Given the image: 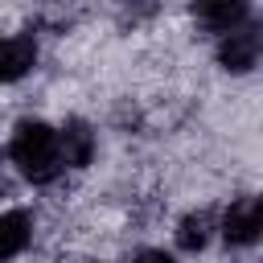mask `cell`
I'll list each match as a JSON object with an SVG mask.
<instances>
[{
  "mask_svg": "<svg viewBox=\"0 0 263 263\" xmlns=\"http://www.w3.org/2000/svg\"><path fill=\"white\" fill-rule=\"evenodd\" d=\"M214 62L226 74H251L263 62V21H242L226 37L214 41Z\"/></svg>",
  "mask_w": 263,
  "mask_h": 263,
  "instance_id": "cell-3",
  "label": "cell"
},
{
  "mask_svg": "<svg viewBox=\"0 0 263 263\" xmlns=\"http://www.w3.org/2000/svg\"><path fill=\"white\" fill-rule=\"evenodd\" d=\"M37 58H41V49H37L33 33H8V37H0V86H12L21 78H29L37 70Z\"/></svg>",
  "mask_w": 263,
  "mask_h": 263,
  "instance_id": "cell-6",
  "label": "cell"
},
{
  "mask_svg": "<svg viewBox=\"0 0 263 263\" xmlns=\"http://www.w3.org/2000/svg\"><path fill=\"white\" fill-rule=\"evenodd\" d=\"M214 234H218V214H214V210H189V214L177 218V230H173V238H177V247H181L185 255L205 251Z\"/></svg>",
  "mask_w": 263,
  "mask_h": 263,
  "instance_id": "cell-8",
  "label": "cell"
},
{
  "mask_svg": "<svg viewBox=\"0 0 263 263\" xmlns=\"http://www.w3.org/2000/svg\"><path fill=\"white\" fill-rule=\"evenodd\" d=\"M218 238L234 251L263 242V193H238L218 214Z\"/></svg>",
  "mask_w": 263,
  "mask_h": 263,
  "instance_id": "cell-2",
  "label": "cell"
},
{
  "mask_svg": "<svg viewBox=\"0 0 263 263\" xmlns=\"http://www.w3.org/2000/svg\"><path fill=\"white\" fill-rule=\"evenodd\" d=\"M58 140H62V160H66V168H90V160H95V152H99V136H95V127H90V119H82V115H66L62 123H58Z\"/></svg>",
  "mask_w": 263,
  "mask_h": 263,
  "instance_id": "cell-5",
  "label": "cell"
},
{
  "mask_svg": "<svg viewBox=\"0 0 263 263\" xmlns=\"http://www.w3.org/2000/svg\"><path fill=\"white\" fill-rule=\"evenodd\" d=\"M33 242V214L25 205H8L0 210V263H12L29 251Z\"/></svg>",
  "mask_w": 263,
  "mask_h": 263,
  "instance_id": "cell-7",
  "label": "cell"
},
{
  "mask_svg": "<svg viewBox=\"0 0 263 263\" xmlns=\"http://www.w3.org/2000/svg\"><path fill=\"white\" fill-rule=\"evenodd\" d=\"M8 164L29 185H53L66 173L58 127L45 123V119H21L8 136Z\"/></svg>",
  "mask_w": 263,
  "mask_h": 263,
  "instance_id": "cell-1",
  "label": "cell"
},
{
  "mask_svg": "<svg viewBox=\"0 0 263 263\" xmlns=\"http://www.w3.org/2000/svg\"><path fill=\"white\" fill-rule=\"evenodd\" d=\"M127 263H177V255L164 251V247H140V251L127 255Z\"/></svg>",
  "mask_w": 263,
  "mask_h": 263,
  "instance_id": "cell-9",
  "label": "cell"
},
{
  "mask_svg": "<svg viewBox=\"0 0 263 263\" xmlns=\"http://www.w3.org/2000/svg\"><path fill=\"white\" fill-rule=\"evenodd\" d=\"M119 8H123V21H127V12H132V25H136L140 16H152V12H156V0H119Z\"/></svg>",
  "mask_w": 263,
  "mask_h": 263,
  "instance_id": "cell-10",
  "label": "cell"
},
{
  "mask_svg": "<svg viewBox=\"0 0 263 263\" xmlns=\"http://www.w3.org/2000/svg\"><path fill=\"white\" fill-rule=\"evenodd\" d=\"M189 21H193L197 33L218 41L230 29H238L242 21H251V0H193L189 4Z\"/></svg>",
  "mask_w": 263,
  "mask_h": 263,
  "instance_id": "cell-4",
  "label": "cell"
}]
</instances>
